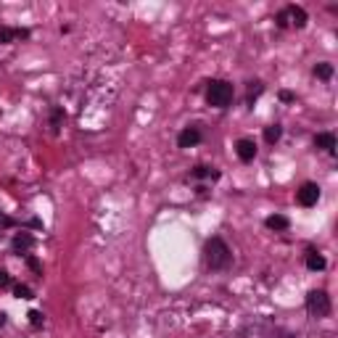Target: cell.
I'll return each mask as SVG.
<instances>
[{
  "label": "cell",
  "mask_w": 338,
  "mask_h": 338,
  "mask_svg": "<svg viewBox=\"0 0 338 338\" xmlns=\"http://www.w3.org/2000/svg\"><path fill=\"white\" fill-rule=\"evenodd\" d=\"M204 259H206V267L225 270L230 264V259H233V254H230L227 243L222 238H209L206 246H204Z\"/></svg>",
  "instance_id": "cell-1"
},
{
  "label": "cell",
  "mask_w": 338,
  "mask_h": 338,
  "mask_svg": "<svg viewBox=\"0 0 338 338\" xmlns=\"http://www.w3.org/2000/svg\"><path fill=\"white\" fill-rule=\"evenodd\" d=\"M233 95H235L233 85L225 82V80H211L206 87V101L214 109H227V106L233 103Z\"/></svg>",
  "instance_id": "cell-2"
},
{
  "label": "cell",
  "mask_w": 338,
  "mask_h": 338,
  "mask_svg": "<svg viewBox=\"0 0 338 338\" xmlns=\"http://www.w3.org/2000/svg\"><path fill=\"white\" fill-rule=\"evenodd\" d=\"M306 312L312 317H328L330 315V296L325 291H312L309 296H306Z\"/></svg>",
  "instance_id": "cell-3"
},
{
  "label": "cell",
  "mask_w": 338,
  "mask_h": 338,
  "mask_svg": "<svg viewBox=\"0 0 338 338\" xmlns=\"http://www.w3.org/2000/svg\"><path fill=\"white\" fill-rule=\"evenodd\" d=\"M296 198H299L301 206H315L320 201V185L317 182H304L299 188V193H296Z\"/></svg>",
  "instance_id": "cell-4"
},
{
  "label": "cell",
  "mask_w": 338,
  "mask_h": 338,
  "mask_svg": "<svg viewBox=\"0 0 338 338\" xmlns=\"http://www.w3.org/2000/svg\"><path fill=\"white\" fill-rule=\"evenodd\" d=\"M198 143H201V130H198V127H185L177 135V146L180 148H193Z\"/></svg>",
  "instance_id": "cell-5"
},
{
  "label": "cell",
  "mask_w": 338,
  "mask_h": 338,
  "mask_svg": "<svg viewBox=\"0 0 338 338\" xmlns=\"http://www.w3.org/2000/svg\"><path fill=\"white\" fill-rule=\"evenodd\" d=\"M11 249L16 251L19 256H21V254L27 256V251L35 249V238L29 235V233H16V235H13V240H11Z\"/></svg>",
  "instance_id": "cell-6"
},
{
  "label": "cell",
  "mask_w": 338,
  "mask_h": 338,
  "mask_svg": "<svg viewBox=\"0 0 338 338\" xmlns=\"http://www.w3.org/2000/svg\"><path fill=\"white\" fill-rule=\"evenodd\" d=\"M235 153L240 161H254L256 156V143L251 140V137H240V140L235 143Z\"/></svg>",
  "instance_id": "cell-7"
},
{
  "label": "cell",
  "mask_w": 338,
  "mask_h": 338,
  "mask_svg": "<svg viewBox=\"0 0 338 338\" xmlns=\"http://www.w3.org/2000/svg\"><path fill=\"white\" fill-rule=\"evenodd\" d=\"M315 146L322 148V151H328V153H335V135L333 132H320L315 137Z\"/></svg>",
  "instance_id": "cell-8"
},
{
  "label": "cell",
  "mask_w": 338,
  "mask_h": 338,
  "mask_svg": "<svg viewBox=\"0 0 338 338\" xmlns=\"http://www.w3.org/2000/svg\"><path fill=\"white\" fill-rule=\"evenodd\" d=\"M285 11H288V19H291L288 24H296L299 29L306 27V11H304L301 6H288Z\"/></svg>",
  "instance_id": "cell-9"
},
{
  "label": "cell",
  "mask_w": 338,
  "mask_h": 338,
  "mask_svg": "<svg viewBox=\"0 0 338 338\" xmlns=\"http://www.w3.org/2000/svg\"><path fill=\"white\" fill-rule=\"evenodd\" d=\"M306 267H309L312 272L325 270V256H322L320 251H309V254H306Z\"/></svg>",
  "instance_id": "cell-10"
},
{
  "label": "cell",
  "mask_w": 338,
  "mask_h": 338,
  "mask_svg": "<svg viewBox=\"0 0 338 338\" xmlns=\"http://www.w3.org/2000/svg\"><path fill=\"white\" fill-rule=\"evenodd\" d=\"M264 225H267L270 230H285V227H288V217H283V214H272V217L264 220Z\"/></svg>",
  "instance_id": "cell-11"
},
{
  "label": "cell",
  "mask_w": 338,
  "mask_h": 338,
  "mask_svg": "<svg viewBox=\"0 0 338 338\" xmlns=\"http://www.w3.org/2000/svg\"><path fill=\"white\" fill-rule=\"evenodd\" d=\"M193 177H198V180H204V177H211V180H217L220 177V172H217V169H211V166H196L193 169Z\"/></svg>",
  "instance_id": "cell-12"
},
{
  "label": "cell",
  "mask_w": 338,
  "mask_h": 338,
  "mask_svg": "<svg viewBox=\"0 0 338 338\" xmlns=\"http://www.w3.org/2000/svg\"><path fill=\"white\" fill-rule=\"evenodd\" d=\"M280 135H283V127H280V125H270V127L264 130V140L272 146V143L280 140Z\"/></svg>",
  "instance_id": "cell-13"
},
{
  "label": "cell",
  "mask_w": 338,
  "mask_h": 338,
  "mask_svg": "<svg viewBox=\"0 0 338 338\" xmlns=\"http://www.w3.org/2000/svg\"><path fill=\"white\" fill-rule=\"evenodd\" d=\"M315 77H320V80H330V77H333V66L330 64H317L315 66Z\"/></svg>",
  "instance_id": "cell-14"
},
{
  "label": "cell",
  "mask_w": 338,
  "mask_h": 338,
  "mask_svg": "<svg viewBox=\"0 0 338 338\" xmlns=\"http://www.w3.org/2000/svg\"><path fill=\"white\" fill-rule=\"evenodd\" d=\"M13 40H16V29L0 27V42H13Z\"/></svg>",
  "instance_id": "cell-15"
},
{
  "label": "cell",
  "mask_w": 338,
  "mask_h": 338,
  "mask_svg": "<svg viewBox=\"0 0 338 338\" xmlns=\"http://www.w3.org/2000/svg\"><path fill=\"white\" fill-rule=\"evenodd\" d=\"M262 90H264L262 82H251V87H249V103H254L259 95H262Z\"/></svg>",
  "instance_id": "cell-16"
},
{
  "label": "cell",
  "mask_w": 338,
  "mask_h": 338,
  "mask_svg": "<svg viewBox=\"0 0 338 338\" xmlns=\"http://www.w3.org/2000/svg\"><path fill=\"white\" fill-rule=\"evenodd\" d=\"M61 122H64V109H53V116H51V127H53V132H58Z\"/></svg>",
  "instance_id": "cell-17"
},
{
  "label": "cell",
  "mask_w": 338,
  "mask_h": 338,
  "mask_svg": "<svg viewBox=\"0 0 338 338\" xmlns=\"http://www.w3.org/2000/svg\"><path fill=\"white\" fill-rule=\"evenodd\" d=\"M27 267L32 270V272H37V275H42V264H40V259H37V256H32V254H27Z\"/></svg>",
  "instance_id": "cell-18"
},
{
  "label": "cell",
  "mask_w": 338,
  "mask_h": 338,
  "mask_svg": "<svg viewBox=\"0 0 338 338\" xmlns=\"http://www.w3.org/2000/svg\"><path fill=\"white\" fill-rule=\"evenodd\" d=\"M13 294H16V299H35L32 291H29V285H21V283L13 288Z\"/></svg>",
  "instance_id": "cell-19"
},
{
  "label": "cell",
  "mask_w": 338,
  "mask_h": 338,
  "mask_svg": "<svg viewBox=\"0 0 338 338\" xmlns=\"http://www.w3.org/2000/svg\"><path fill=\"white\" fill-rule=\"evenodd\" d=\"M29 322H32L35 328H40L42 322H45V317H42V312H29Z\"/></svg>",
  "instance_id": "cell-20"
},
{
  "label": "cell",
  "mask_w": 338,
  "mask_h": 338,
  "mask_svg": "<svg viewBox=\"0 0 338 338\" xmlns=\"http://www.w3.org/2000/svg\"><path fill=\"white\" fill-rule=\"evenodd\" d=\"M13 280H11V275L6 272V270H0V288H8Z\"/></svg>",
  "instance_id": "cell-21"
},
{
  "label": "cell",
  "mask_w": 338,
  "mask_h": 338,
  "mask_svg": "<svg viewBox=\"0 0 338 338\" xmlns=\"http://www.w3.org/2000/svg\"><path fill=\"white\" fill-rule=\"evenodd\" d=\"M275 21H278V27H280V29H285V27H288V11H280Z\"/></svg>",
  "instance_id": "cell-22"
},
{
  "label": "cell",
  "mask_w": 338,
  "mask_h": 338,
  "mask_svg": "<svg viewBox=\"0 0 338 338\" xmlns=\"http://www.w3.org/2000/svg\"><path fill=\"white\" fill-rule=\"evenodd\" d=\"M280 101H283V103H294V101H296V95L291 93V90H280Z\"/></svg>",
  "instance_id": "cell-23"
},
{
  "label": "cell",
  "mask_w": 338,
  "mask_h": 338,
  "mask_svg": "<svg viewBox=\"0 0 338 338\" xmlns=\"http://www.w3.org/2000/svg\"><path fill=\"white\" fill-rule=\"evenodd\" d=\"M0 225H3V227H11V225H13V220H11V217H6V214H0Z\"/></svg>",
  "instance_id": "cell-24"
},
{
  "label": "cell",
  "mask_w": 338,
  "mask_h": 338,
  "mask_svg": "<svg viewBox=\"0 0 338 338\" xmlns=\"http://www.w3.org/2000/svg\"><path fill=\"white\" fill-rule=\"evenodd\" d=\"M16 37L19 40H27L29 37V29H16Z\"/></svg>",
  "instance_id": "cell-25"
},
{
  "label": "cell",
  "mask_w": 338,
  "mask_h": 338,
  "mask_svg": "<svg viewBox=\"0 0 338 338\" xmlns=\"http://www.w3.org/2000/svg\"><path fill=\"white\" fill-rule=\"evenodd\" d=\"M3 325H6V315H3V312H0V328H3Z\"/></svg>",
  "instance_id": "cell-26"
}]
</instances>
